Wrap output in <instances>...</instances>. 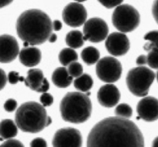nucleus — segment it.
Wrapping results in <instances>:
<instances>
[{
    "instance_id": "26",
    "label": "nucleus",
    "mask_w": 158,
    "mask_h": 147,
    "mask_svg": "<svg viewBox=\"0 0 158 147\" xmlns=\"http://www.w3.org/2000/svg\"><path fill=\"white\" fill-rule=\"evenodd\" d=\"M67 70L70 76L73 78H77L83 74V66L78 62H74L68 66Z\"/></svg>"
},
{
    "instance_id": "24",
    "label": "nucleus",
    "mask_w": 158,
    "mask_h": 147,
    "mask_svg": "<svg viewBox=\"0 0 158 147\" xmlns=\"http://www.w3.org/2000/svg\"><path fill=\"white\" fill-rule=\"evenodd\" d=\"M115 114L117 116L121 118L129 119L133 115V109L129 104L120 103L116 107Z\"/></svg>"
},
{
    "instance_id": "17",
    "label": "nucleus",
    "mask_w": 158,
    "mask_h": 147,
    "mask_svg": "<svg viewBox=\"0 0 158 147\" xmlns=\"http://www.w3.org/2000/svg\"><path fill=\"white\" fill-rule=\"evenodd\" d=\"M73 77L70 76L67 68L64 66L58 67L54 70L52 75V81L58 88H66L73 83Z\"/></svg>"
},
{
    "instance_id": "4",
    "label": "nucleus",
    "mask_w": 158,
    "mask_h": 147,
    "mask_svg": "<svg viewBox=\"0 0 158 147\" xmlns=\"http://www.w3.org/2000/svg\"><path fill=\"white\" fill-rule=\"evenodd\" d=\"M48 116L44 106L36 102L23 103L15 112L17 126L23 132L37 133L47 127Z\"/></svg>"
},
{
    "instance_id": "37",
    "label": "nucleus",
    "mask_w": 158,
    "mask_h": 147,
    "mask_svg": "<svg viewBox=\"0 0 158 147\" xmlns=\"http://www.w3.org/2000/svg\"><path fill=\"white\" fill-rule=\"evenodd\" d=\"M52 27L55 31H60L63 28V24L60 20H55L52 22Z\"/></svg>"
},
{
    "instance_id": "9",
    "label": "nucleus",
    "mask_w": 158,
    "mask_h": 147,
    "mask_svg": "<svg viewBox=\"0 0 158 147\" xmlns=\"http://www.w3.org/2000/svg\"><path fill=\"white\" fill-rule=\"evenodd\" d=\"M52 143L53 147H82L83 138L75 128H62L54 134Z\"/></svg>"
},
{
    "instance_id": "10",
    "label": "nucleus",
    "mask_w": 158,
    "mask_h": 147,
    "mask_svg": "<svg viewBox=\"0 0 158 147\" xmlns=\"http://www.w3.org/2000/svg\"><path fill=\"white\" fill-rule=\"evenodd\" d=\"M87 18L86 8L79 2H71L63 11V19L71 27H79L84 25Z\"/></svg>"
},
{
    "instance_id": "18",
    "label": "nucleus",
    "mask_w": 158,
    "mask_h": 147,
    "mask_svg": "<svg viewBox=\"0 0 158 147\" xmlns=\"http://www.w3.org/2000/svg\"><path fill=\"white\" fill-rule=\"evenodd\" d=\"M18 134V126L12 120L6 119L0 122V140H11Z\"/></svg>"
},
{
    "instance_id": "6",
    "label": "nucleus",
    "mask_w": 158,
    "mask_h": 147,
    "mask_svg": "<svg viewBox=\"0 0 158 147\" xmlns=\"http://www.w3.org/2000/svg\"><path fill=\"white\" fill-rule=\"evenodd\" d=\"M112 22L114 27L120 32H133L140 25V13L131 5H120L113 13Z\"/></svg>"
},
{
    "instance_id": "19",
    "label": "nucleus",
    "mask_w": 158,
    "mask_h": 147,
    "mask_svg": "<svg viewBox=\"0 0 158 147\" xmlns=\"http://www.w3.org/2000/svg\"><path fill=\"white\" fill-rule=\"evenodd\" d=\"M83 33L79 30H72L68 32L66 36V43L69 48L78 49L84 44Z\"/></svg>"
},
{
    "instance_id": "42",
    "label": "nucleus",
    "mask_w": 158,
    "mask_h": 147,
    "mask_svg": "<svg viewBox=\"0 0 158 147\" xmlns=\"http://www.w3.org/2000/svg\"><path fill=\"white\" fill-rule=\"evenodd\" d=\"M156 77H157V82H158V71H157V75H156Z\"/></svg>"
},
{
    "instance_id": "14",
    "label": "nucleus",
    "mask_w": 158,
    "mask_h": 147,
    "mask_svg": "<svg viewBox=\"0 0 158 147\" xmlns=\"http://www.w3.org/2000/svg\"><path fill=\"white\" fill-rule=\"evenodd\" d=\"M120 99V90L112 83H107L101 86L97 92V100L103 107H114L119 103Z\"/></svg>"
},
{
    "instance_id": "2",
    "label": "nucleus",
    "mask_w": 158,
    "mask_h": 147,
    "mask_svg": "<svg viewBox=\"0 0 158 147\" xmlns=\"http://www.w3.org/2000/svg\"><path fill=\"white\" fill-rule=\"evenodd\" d=\"M52 22L49 15L40 9H32L23 12L16 22V32L20 39L37 46L49 40L52 33Z\"/></svg>"
},
{
    "instance_id": "29",
    "label": "nucleus",
    "mask_w": 158,
    "mask_h": 147,
    "mask_svg": "<svg viewBox=\"0 0 158 147\" xmlns=\"http://www.w3.org/2000/svg\"><path fill=\"white\" fill-rule=\"evenodd\" d=\"M40 103L44 107L50 106L53 103V97L49 92H44L40 96Z\"/></svg>"
},
{
    "instance_id": "25",
    "label": "nucleus",
    "mask_w": 158,
    "mask_h": 147,
    "mask_svg": "<svg viewBox=\"0 0 158 147\" xmlns=\"http://www.w3.org/2000/svg\"><path fill=\"white\" fill-rule=\"evenodd\" d=\"M148 65L152 69H158V48H152L147 55Z\"/></svg>"
},
{
    "instance_id": "11",
    "label": "nucleus",
    "mask_w": 158,
    "mask_h": 147,
    "mask_svg": "<svg viewBox=\"0 0 158 147\" xmlns=\"http://www.w3.org/2000/svg\"><path fill=\"white\" fill-rule=\"evenodd\" d=\"M105 46L108 52L114 56L119 57L127 53L130 49V40L125 33L113 32L107 36Z\"/></svg>"
},
{
    "instance_id": "35",
    "label": "nucleus",
    "mask_w": 158,
    "mask_h": 147,
    "mask_svg": "<svg viewBox=\"0 0 158 147\" xmlns=\"http://www.w3.org/2000/svg\"><path fill=\"white\" fill-rule=\"evenodd\" d=\"M136 63L138 66H143L144 65L148 64V59H147V55H140L137 57L136 60Z\"/></svg>"
},
{
    "instance_id": "38",
    "label": "nucleus",
    "mask_w": 158,
    "mask_h": 147,
    "mask_svg": "<svg viewBox=\"0 0 158 147\" xmlns=\"http://www.w3.org/2000/svg\"><path fill=\"white\" fill-rule=\"evenodd\" d=\"M12 1L13 0H0V9L9 6V4L12 2Z\"/></svg>"
},
{
    "instance_id": "15",
    "label": "nucleus",
    "mask_w": 158,
    "mask_h": 147,
    "mask_svg": "<svg viewBox=\"0 0 158 147\" xmlns=\"http://www.w3.org/2000/svg\"><path fill=\"white\" fill-rule=\"evenodd\" d=\"M20 63L27 67H34L40 63L42 59L41 51L36 47H24L19 54Z\"/></svg>"
},
{
    "instance_id": "22",
    "label": "nucleus",
    "mask_w": 158,
    "mask_h": 147,
    "mask_svg": "<svg viewBox=\"0 0 158 147\" xmlns=\"http://www.w3.org/2000/svg\"><path fill=\"white\" fill-rule=\"evenodd\" d=\"M78 54L72 48H64L60 51L59 54V60L60 63L63 66H69L74 62H77Z\"/></svg>"
},
{
    "instance_id": "34",
    "label": "nucleus",
    "mask_w": 158,
    "mask_h": 147,
    "mask_svg": "<svg viewBox=\"0 0 158 147\" xmlns=\"http://www.w3.org/2000/svg\"><path fill=\"white\" fill-rule=\"evenodd\" d=\"M152 14L156 22L158 24V0H154L152 6Z\"/></svg>"
},
{
    "instance_id": "27",
    "label": "nucleus",
    "mask_w": 158,
    "mask_h": 147,
    "mask_svg": "<svg viewBox=\"0 0 158 147\" xmlns=\"http://www.w3.org/2000/svg\"><path fill=\"white\" fill-rule=\"evenodd\" d=\"M8 81L10 84H16L19 82H25V78L20 76L19 72L15 71H11L8 75Z\"/></svg>"
},
{
    "instance_id": "20",
    "label": "nucleus",
    "mask_w": 158,
    "mask_h": 147,
    "mask_svg": "<svg viewBox=\"0 0 158 147\" xmlns=\"http://www.w3.org/2000/svg\"><path fill=\"white\" fill-rule=\"evenodd\" d=\"M100 51L94 46H88L83 49L81 52L82 59L88 66H91L98 63L100 60Z\"/></svg>"
},
{
    "instance_id": "12",
    "label": "nucleus",
    "mask_w": 158,
    "mask_h": 147,
    "mask_svg": "<svg viewBox=\"0 0 158 147\" xmlns=\"http://www.w3.org/2000/svg\"><path fill=\"white\" fill-rule=\"evenodd\" d=\"M19 52V46L15 37L10 35H0V63H11L16 59Z\"/></svg>"
},
{
    "instance_id": "36",
    "label": "nucleus",
    "mask_w": 158,
    "mask_h": 147,
    "mask_svg": "<svg viewBox=\"0 0 158 147\" xmlns=\"http://www.w3.org/2000/svg\"><path fill=\"white\" fill-rule=\"evenodd\" d=\"M49 82H48V80L45 78L44 81H43V83L42 84L41 87L40 88V89H39L37 92H42V93L47 92V91L49 90Z\"/></svg>"
},
{
    "instance_id": "30",
    "label": "nucleus",
    "mask_w": 158,
    "mask_h": 147,
    "mask_svg": "<svg viewBox=\"0 0 158 147\" xmlns=\"http://www.w3.org/2000/svg\"><path fill=\"white\" fill-rule=\"evenodd\" d=\"M17 102L14 99H9L4 103V109L8 112H12L17 109Z\"/></svg>"
},
{
    "instance_id": "39",
    "label": "nucleus",
    "mask_w": 158,
    "mask_h": 147,
    "mask_svg": "<svg viewBox=\"0 0 158 147\" xmlns=\"http://www.w3.org/2000/svg\"><path fill=\"white\" fill-rule=\"evenodd\" d=\"M57 40V35H56L55 33H52L50 35V36H49V43H55L56 41Z\"/></svg>"
},
{
    "instance_id": "5",
    "label": "nucleus",
    "mask_w": 158,
    "mask_h": 147,
    "mask_svg": "<svg viewBox=\"0 0 158 147\" xmlns=\"http://www.w3.org/2000/svg\"><path fill=\"white\" fill-rule=\"evenodd\" d=\"M155 77V73L150 68L137 66L128 72L126 78L127 86L133 95L145 97L149 92Z\"/></svg>"
},
{
    "instance_id": "28",
    "label": "nucleus",
    "mask_w": 158,
    "mask_h": 147,
    "mask_svg": "<svg viewBox=\"0 0 158 147\" xmlns=\"http://www.w3.org/2000/svg\"><path fill=\"white\" fill-rule=\"evenodd\" d=\"M123 0H98L99 2L104 6L106 9H113V8H117L121 3Z\"/></svg>"
},
{
    "instance_id": "23",
    "label": "nucleus",
    "mask_w": 158,
    "mask_h": 147,
    "mask_svg": "<svg viewBox=\"0 0 158 147\" xmlns=\"http://www.w3.org/2000/svg\"><path fill=\"white\" fill-rule=\"evenodd\" d=\"M143 39L148 41L143 46V49L146 51L148 52L152 48H158V30H153L148 32Z\"/></svg>"
},
{
    "instance_id": "8",
    "label": "nucleus",
    "mask_w": 158,
    "mask_h": 147,
    "mask_svg": "<svg viewBox=\"0 0 158 147\" xmlns=\"http://www.w3.org/2000/svg\"><path fill=\"white\" fill-rule=\"evenodd\" d=\"M109 28L103 19L100 18H91L86 20L83 26L84 40L91 43H100L108 36Z\"/></svg>"
},
{
    "instance_id": "3",
    "label": "nucleus",
    "mask_w": 158,
    "mask_h": 147,
    "mask_svg": "<svg viewBox=\"0 0 158 147\" xmlns=\"http://www.w3.org/2000/svg\"><path fill=\"white\" fill-rule=\"evenodd\" d=\"M60 111L66 122L79 124L87 121L92 114V103L87 94L68 92L60 102Z\"/></svg>"
},
{
    "instance_id": "7",
    "label": "nucleus",
    "mask_w": 158,
    "mask_h": 147,
    "mask_svg": "<svg viewBox=\"0 0 158 147\" xmlns=\"http://www.w3.org/2000/svg\"><path fill=\"white\" fill-rule=\"evenodd\" d=\"M121 63L114 57H103L98 61L96 66V72L101 81L106 83H113L118 81L121 76Z\"/></svg>"
},
{
    "instance_id": "33",
    "label": "nucleus",
    "mask_w": 158,
    "mask_h": 147,
    "mask_svg": "<svg viewBox=\"0 0 158 147\" xmlns=\"http://www.w3.org/2000/svg\"><path fill=\"white\" fill-rule=\"evenodd\" d=\"M8 81V76L3 69L0 68V91L6 86Z\"/></svg>"
},
{
    "instance_id": "21",
    "label": "nucleus",
    "mask_w": 158,
    "mask_h": 147,
    "mask_svg": "<svg viewBox=\"0 0 158 147\" xmlns=\"http://www.w3.org/2000/svg\"><path fill=\"white\" fill-rule=\"evenodd\" d=\"M73 85L80 92H86L92 89L94 86V80L89 74L83 73L80 76L76 78L73 81Z\"/></svg>"
},
{
    "instance_id": "41",
    "label": "nucleus",
    "mask_w": 158,
    "mask_h": 147,
    "mask_svg": "<svg viewBox=\"0 0 158 147\" xmlns=\"http://www.w3.org/2000/svg\"><path fill=\"white\" fill-rule=\"evenodd\" d=\"M75 1L77 2H79V3H80V2H83L86 1V0H75Z\"/></svg>"
},
{
    "instance_id": "32",
    "label": "nucleus",
    "mask_w": 158,
    "mask_h": 147,
    "mask_svg": "<svg viewBox=\"0 0 158 147\" xmlns=\"http://www.w3.org/2000/svg\"><path fill=\"white\" fill-rule=\"evenodd\" d=\"M30 147H47L46 141L43 138H35L30 143Z\"/></svg>"
},
{
    "instance_id": "31",
    "label": "nucleus",
    "mask_w": 158,
    "mask_h": 147,
    "mask_svg": "<svg viewBox=\"0 0 158 147\" xmlns=\"http://www.w3.org/2000/svg\"><path fill=\"white\" fill-rule=\"evenodd\" d=\"M0 147H25L24 145L18 140H8L0 145Z\"/></svg>"
},
{
    "instance_id": "1",
    "label": "nucleus",
    "mask_w": 158,
    "mask_h": 147,
    "mask_svg": "<svg viewBox=\"0 0 158 147\" xmlns=\"http://www.w3.org/2000/svg\"><path fill=\"white\" fill-rule=\"evenodd\" d=\"M87 147H144V140L138 126L129 119L107 117L92 128Z\"/></svg>"
},
{
    "instance_id": "13",
    "label": "nucleus",
    "mask_w": 158,
    "mask_h": 147,
    "mask_svg": "<svg viewBox=\"0 0 158 147\" xmlns=\"http://www.w3.org/2000/svg\"><path fill=\"white\" fill-rule=\"evenodd\" d=\"M139 116L146 122H154L158 120V100L153 96H145L139 101L137 106Z\"/></svg>"
},
{
    "instance_id": "40",
    "label": "nucleus",
    "mask_w": 158,
    "mask_h": 147,
    "mask_svg": "<svg viewBox=\"0 0 158 147\" xmlns=\"http://www.w3.org/2000/svg\"><path fill=\"white\" fill-rule=\"evenodd\" d=\"M152 147H158V137H156L153 141Z\"/></svg>"
},
{
    "instance_id": "16",
    "label": "nucleus",
    "mask_w": 158,
    "mask_h": 147,
    "mask_svg": "<svg viewBox=\"0 0 158 147\" xmlns=\"http://www.w3.org/2000/svg\"><path fill=\"white\" fill-rule=\"evenodd\" d=\"M45 80L44 75L41 69H31L28 71L27 76L25 79V84L32 90L38 92Z\"/></svg>"
}]
</instances>
